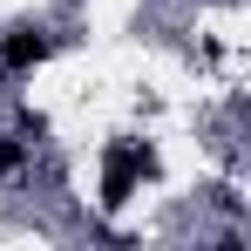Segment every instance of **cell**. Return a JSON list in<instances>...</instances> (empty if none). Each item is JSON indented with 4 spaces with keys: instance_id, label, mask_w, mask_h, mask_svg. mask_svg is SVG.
I'll return each mask as SVG.
<instances>
[{
    "instance_id": "7a4b0ae2",
    "label": "cell",
    "mask_w": 251,
    "mask_h": 251,
    "mask_svg": "<svg viewBox=\"0 0 251 251\" xmlns=\"http://www.w3.org/2000/svg\"><path fill=\"white\" fill-rule=\"evenodd\" d=\"M48 54H54V41H48V34H34V27L7 34V48H0V61H7V68H34V61H48Z\"/></svg>"
},
{
    "instance_id": "3957f363",
    "label": "cell",
    "mask_w": 251,
    "mask_h": 251,
    "mask_svg": "<svg viewBox=\"0 0 251 251\" xmlns=\"http://www.w3.org/2000/svg\"><path fill=\"white\" fill-rule=\"evenodd\" d=\"M0 176H21V143H0Z\"/></svg>"
},
{
    "instance_id": "6da1fadb",
    "label": "cell",
    "mask_w": 251,
    "mask_h": 251,
    "mask_svg": "<svg viewBox=\"0 0 251 251\" xmlns=\"http://www.w3.org/2000/svg\"><path fill=\"white\" fill-rule=\"evenodd\" d=\"M143 176H156V150H143V143H109V156H102V204L109 210L129 204V190H136Z\"/></svg>"
}]
</instances>
